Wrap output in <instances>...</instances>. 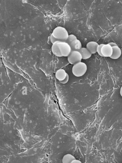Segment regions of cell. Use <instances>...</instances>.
<instances>
[{
    "label": "cell",
    "mask_w": 122,
    "mask_h": 163,
    "mask_svg": "<svg viewBox=\"0 0 122 163\" xmlns=\"http://www.w3.org/2000/svg\"><path fill=\"white\" fill-rule=\"evenodd\" d=\"M52 34L56 39L61 42H66L69 36L66 29L62 26H58L55 28Z\"/></svg>",
    "instance_id": "6da1fadb"
},
{
    "label": "cell",
    "mask_w": 122,
    "mask_h": 163,
    "mask_svg": "<svg viewBox=\"0 0 122 163\" xmlns=\"http://www.w3.org/2000/svg\"><path fill=\"white\" fill-rule=\"evenodd\" d=\"M87 69V65L84 62H80L73 65L72 72L75 77H80L85 75Z\"/></svg>",
    "instance_id": "7a4b0ae2"
},
{
    "label": "cell",
    "mask_w": 122,
    "mask_h": 163,
    "mask_svg": "<svg viewBox=\"0 0 122 163\" xmlns=\"http://www.w3.org/2000/svg\"><path fill=\"white\" fill-rule=\"evenodd\" d=\"M83 59L82 56L80 51H72L69 56L68 57V60L72 65L76 64L79 62H81Z\"/></svg>",
    "instance_id": "3957f363"
},
{
    "label": "cell",
    "mask_w": 122,
    "mask_h": 163,
    "mask_svg": "<svg viewBox=\"0 0 122 163\" xmlns=\"http://www.w3.org/2000/svg\"><path fill=\"white\" fill-rule=\"evenodd\" d=\"M58 45L62 57H68L69 56L72 52V50L69 44L66 42L59 41Z\"/></svg>",
    "instance_id": "277c9868"
},
{
    "label": "cell",
    "mask_w": 122,
    "mask_h": 163,
    "mask_svg": "<svg viewBox=\"0 0 122 163\" xmlns=\"http://www.w3.org/2000/svg\"><path fill=\"white\" fill-rule=\"evenodd\" d=\"M113 51V47L108 44H104L102 48V53L105 57H110L112 55Z\"/></svg>",
    "instance_id": "5b68a950"
},
{
    "label": "cell",
    "mask_w": 122,
    "mask_h": 163,
    "mask_svg": "<svg viewBox=\"0 0 122 163\" xmlns=\"http://www.w3.org/2000/svg\"><path fill=\"white\" fill-rule=\"evenodd\" d=\"M99 46L97 42L91 41L87 44L86 48L92 54H94L97 52V48Z\"/></svg>",
    "instance_id": "8992f818"
},
{
    "label": "cell",
    "mask_w": 122,
    "mask_h": 163,
    "mask_svg": "<svg viewBox=\"0 0 122 163\" xmlns=\"http://www.w3.org/2000/svg\"><path fill=\"white\" fill-rule=\"evenodd\" d=\"M67 73L64 69H59L56 73V78L59 82L64 80L67 77Z\"/></svg>",
    "instance_id": "52a82bcc"
},
{
    "label": "cell",
    "mask_w": 122,
    "mask_h": 163,
    "mask_svg": "<svg viewBox=\"0 0 122 163\" xmlns=\"http://www.w3.org/2000/svg\"><path fill=\"white\" fill-rule=\"evenodd\" d=\"M113 54L110 58L113 59H117L121 57L122 55V50L118 46L113 47Z\"/></svg>",
    "instance_id": "ba28073f"
},
{
    "label": "cell",
    "mask_w": 122,
    "mask_h": 163,
    "mask_svg": "<svg viewBox=\"0 0 122 163\" xmlns=\"http://www.w3.org/2000/svg\"><path fill=\"white\" fill-rule=\"evenodd\" d=\"M59 41H57L55 42V43L52 44V47H51V50L53 54L55 55L56 56L58 57H62L61 54V51L59 49V47H58V44Z\"/></svg>",
    "instance_id": "9c48e42d"
},
{
    "label": "cell",
    "mask_w": 122,
    "mask_h": 163,
    "mask_svg": "<svg viewBox=\"0 0 122 163\" xmlns=\"http://www.w3.org/2000/svg\"><path fill=\"white\" fill-rule=\"evenodd\" d=\"M70 47L72 48V51H80L82 47V44L80 40L77 39L72 43L70 44Z\"/></svg>",
    "instance_id": "30bf717a"
},
{
    "label": "cell",
    "mask_w": 122,
    "mask_h": 163,
    "mask_svg": "<svg viewBox=\"0 0 122 163\" xmlns=\"http://www.w3.org/2000/svg\"><path fill=\"white\" fill-rule=\"evenodd\" d=\"M80 52L82 56L83 59H84V60L89 59L90 58L92 55V54L88 50L86 47H83L80 50Z\"/></svg>",
    "instance_id": "8fae6325"
},
{
    "label": "cell",
    "mask_w": 122,
    "mask_h": 163,
    "mask_svg": "<svg viewBox=\"0 0 122 163\" xmlns=\"http://www.w3.org/2000/svg\"><path fill=\"white\" fill-rule=\"evenodd\" d=\"M76 159L75 157L70 154H68L64 156L62 162V163H72L73 161Z\"/></svg>",
    "instance_id": "7c38bea8"
},
{
    "label": "cell",
    "mask_w": 122,
    "mask_h": 163,
    "mask_svg": "<svg viewBox=\"0 0 122 163\" xmlns=\"http://www.w3.org/2000/svg\"><path fill=\"white\" fill-rule=\"evenodd\" d=\"M77 39V38L76 36L74 35H70L69 36L68 39L67 40V41H66V42L70 45L73 41Z\"/></svg>",
    "instance_id": "4fadbf2b"
},
{
    "label": "cell",
    "mask_w": 122,
    "mask_h": 163,
    "mask_svg": "<svg viewBox=\"0 0 122 163\" xmlns=\"http://www.w3.org/2000/svg\"><path fill=\"white\" fill-rule=\"evenodd\" d=\"M104 44H99V46L98 47L97 53L99 54V56H101V57H104L103 55H102V47L104 46Z\"/></svg>",
    "instance_id": "5bb4252c"
},
{
    "label": "cell",
    "mask_w": 122,
    "mask_h": 163,
    "mask_svg": "<svg viewBox=\"0 0 122 163\" xmlns=\"http://www.w3.org/2000/svg\"><path fill=\"white\" fill-rule=\"evenodd\" d=\"M50 40L52 44L55 43V42H57V41H59L58 40L56 39L52 34H51L50 36Z\"/></svg>",
    "instance_id": "9a60e30c"
},
{
    "label": "cell",
    "mask_w": 122,
    "mask_h": 163,
    "mask_svg": "<svg viewBox=\"0 0 122 163\" xmlns=\"http://www.w3.org/2000/svg\"><path fill=\"white\" fill-rule=\"evenodd\" d=\"M69 75L67 74V77H66V78L64 80L59 82H60L61 84H65L68 83V82H69Z\"/></svg>",
    "instance_id": "2e32d148"
},
{
    "label": "cell",
    "mask_w": 122,
    "mask_h": 163,
    "mask_svg": "<svg viewBox=\"0 0 122 163\" xmlns=\"http://www.w3.org/2000/svg\"><path fill=\"white\" fill-rule=\"evenodd\" d=\"M108 44L110 45L112 47L118 46V45L116 43H114V42H110V43H109Z\"/></svg>",
    "instance_id": "e0dca14e"
},
{
    "label": "cell",
    "mask_w": 122,
    "mask_h": 163,
    "mask_svg": "<svg viewBox=\"0 0 122 163\" xmlns=\"http://www.w3.org/2000/svg\"><path fill=\"white\" fill-rule=\"evenodd\" d=\"M72 163H82L81 161L79 160L75 159L73 161Z\"/></svg>",
    "instance_id": "ac0fdd59"
},
{
    "label": "cell",
    "mask_w": 122,
    "mask_h": 163,
    "mask_svg": "<svg viewBox=\"0 0 122 163\" xmlns=\"http://www.w3.org/2000/svg\"><path fill=\"white\" fill-rule=\"evenodd\" d=\"M120 95H121V96L122 97V86L121 88V89H120Z\"/></svg>",
    "instance_id": "d6986e66"
}]
</instances>
